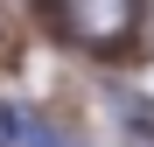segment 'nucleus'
<instances>
[{
  "label": "nucleus",
  "mask_w": 154,
  "mask_h": 147,
  "mask_svg": "<svg viewBox=\"0 0 154 147\" xmlns=\"http://www.w3.org/2000/svg\"><path fill=\"white\" fill-rule=\"evenodd\" d=\"M70 7H77V28H84V35H112L119 28V7H126V0H70Z\"/></svg>",
  "instance_id": "obj_1"
}]
</instances>
